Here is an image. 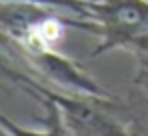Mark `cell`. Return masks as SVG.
Masks as SVG:
<instances>
[{
	"instance_id": "cell-1",
	"label": "cell",
	"mask_w": 148,
	"mask_h": 136,
	"mask_svg": "<svg viewBox=\"0 0 148 136\" xmlns=\"http://www.w3.org/2000/svg\"><path fill=\"white\" fill-rule=\"evenodd\" d=\"M32 64L38 68L48 80L56 82L60 88H68L78 96H94V98H112L108 92L94 82L82 68H78L66 56L56 54L52 48L46 50H26Z\"/></svg>"
},
{
	"instance_id": "cell-2",
	"label": "cell",
	"mask_w": 148,
	"mask_h": 136,
	"mask_svg": "<svg viewBox=\"0 0 148 136\" xmlns=\"http://www.w3.org/2000/svg\"><path fill=\"white\" fill-rule=\"evenodd\" d=\"M132 136H144V134H142V132H138V130H134V132H132Z\"/></svg>"
}]
</instances>
